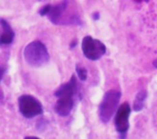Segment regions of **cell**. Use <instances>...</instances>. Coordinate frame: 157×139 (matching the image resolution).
<instances>
[{"label": "cell", "instance_id": "6da1fadb", "mask_svg": "<svg viewBox=\"0 0 157 139\" xmlns=\"http://www.w3.org/2000/svg\"><path fill=\"white\" fill-rule=\"evenodd\" d=\"M77 87L76 78L73 75L68 82L61 85L54 92V96L58 98L55 110L59 116L66 117L71 113L74 106Z\"/></svg>", "mask_w": 157, "mask_h": 139}, {"label": "cell", "instance_id": "7a4b0ae2", "mask_svg": "<svg viewBox=\"0 0 157 139\" xmlns=\"http://www.w3.org/2000/svg\"><path fill=\"white\" fill-rule=\"evenodd\" d=\"M24 56L27 63L34 67L43 66L48 62L49 56L44 45L39 41H34L25 47Z\"/></svg>", "mask_w": 157, "mask_h": 139}, {"label": "cell", "instance_id": "3957f363", "mask_svg": "<svg viewBox=\"0 0 157 139\" xmlns=\"http://www.w3.org/2000/svg\"><path fill=\"white\" fill-rule=\"evenodd\" d=\"M121 93L115 90H111L105 94L99 105L100 119L104 123H108L116 111L121 97Z\"/></svg>", "mask_w": 157, "mask_h": 139}, {"label": "cell", "instance_id": "277c9868", "mask_svg": "<svg viewBox=\"0 0 157 139\" xmlns=\"http://www.w3.org/2000/svg\"><path fill=\"white\" fill-rule=\"evenodd\" d=\"M18 104L20 113L26 118H33L42 114L44 112L41 102L30 95H20L18 98Z\"/></svg>", "mask_w": 157, "mask_h": 139}, {"label": "cell", "instance_id": "5b68a950", "mask_svg": "<svg viewBox=\"0 0 157 139\" xmlns=\"http://www.w3.org/2000/svg\"><path fill=\"white\" fill-rule=\"evenodd\" d=\"M82 48L85 56L93 61L101 58L106 52V46L102 42L90 36L82 39Z\"/></svg>", "mask_w": 157, "mask_h": 139}, {"label": "cell", "instance_id": "8992f818", "mask_svg": "<svg viewBox=\"0 0 157 139\" xmlns=\"http://www.w3.org/2000/svg\"><path fill=\"white\" fill-rule=\"evenodd\" d=\"M131 112L130 106L126 102L121 104L117 110L115 118V125L116 130L122 138L125 137L129 129Z\"/></svg>", "mask_w": 157, "mask_h": 139}, {"label": "cell", "instance_id": "52a82bcc", "mask_svg": "<svg viewBox=\"0 0 157 139\" xmlns=\"http://www.w3.org/2000/svg\"><path fill=\"white\" fill-rule=\"evenodd\" d=\"M67 0H63L55 6H51L47 15L52 23L55 24H58L59 23V20L67 8Z\"/></svg>", "mask_w": 157, "mask_h": 139}, {"label": "cell", "instance_id": "ba28073f", "mask_svg": "<svg viewBox=\"0 0 157 139\" xmlns=\"http://www.w3.org/2000/svg\"><path fill=\"white\" fill-rule=\"evenodd\" d=\"M3 32L1 35L0 42L4 44H10L13 39L14 33L10 25L4 19L0 20Z\"/></svg>", "mask_w": 157, "mask_h": 139}, {"label": "cell", "instance_id": "9c48e42d", "mask_svg": "<svg viewBox=\"0 0 157 139\" xmlns=\"http://www.w3.org/2000/svg\"><path fill=\"white\" fill-rule=\"evenodd\" d=\"M147 96V92L145 90L139 91L136 94L134 100L133 108L134 111L139 112L144 107Z\"/></svg>", "mask_w": 157, "mask_h": 139}, {"label": "cell", "instance_id": "30bf717a", "mask_svg": "<svg viewBox=\"0 0 157 139\" xmlns=\"http://www.w3.org/2000/svg\"><path fill=\"white\" fill-rule=\"evenodd\" d=\"M76 71L79 79L82 81L86 80L87 78V71L86 69L83 67L77 65Z\"/></svg>", "mask_w": 157, "mask_h": 139}, {"label": "cell", "instance_id": "8fae6325", "mask_svg": "<svg viewBox=\"0 0 157 139\" xmlns=\"http://www.w3.org/2000/svg\"><path fill=\"white\" fill-rule=\"evenodd\" d=\"M51 6L50 4H48L43 6L39 10V14L42 16H47L50 10Z\"/></svg>", "mask_w": 157, "mask_h": 139}, {"label": "cell", "instance_id": "7c38bea8", "mask_svg": "<svg viewBox=\"0 0 157 139\" xmlns=\"http://www.w3.org/2000/svg\"><path fill=\"white\" fill-rule=\"evenodd\" d=\"M25 139H39V138L37 137L33 136H28L25 137Z\"/></svg>", "mask_w": 157, "mask_h": 139}, {"label": "cell", "instance_id": "4fadbf2b", "mask_svg": "<svg viewBox=\"0 0 157 139\" xmlns=\"http://www.w3.org/2000/svg\"><path fill=\"white\" fill-rule=\"evenodd\" d=\"M153 64L154 67L157 68V59L154 61Z\"/></svg>", "mask_w": 157, "mask_h": 139}]
</instances>
